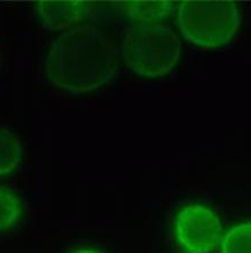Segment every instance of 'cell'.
I'll return each instance as SVG.
<instances>
[{
  "instance_id": "6da1fadb",
  "label": "cell",
  "mask_w": 251,
  "mask_h": 253,
  "mask_svg": "<svg viewBox=\"0 0 251 253\" xmlns=\"http://www.w3.org/2000/svg\"><path fill=\"white\" fill-rule=\"evenodd\" d=\"M119 50L114 36L96 24H81L60 35L45 61L53 85L68 92H90L114 78Z\"/></svg>"
},
{
  "instance_id": "7a4b0ae2",
  "label": "cell",
  "mask_w": 251,
  "mask_h": 253,
  "mask_svg": "<svg viewBox=\"0 0 251 253\" xmlns=\"http://www.w3.org/2000/svg\"><path fill=\"white\" fill-rule=\"evenodd\" d=\"M180 54L179 36L163 24H136L123 39V60L138 77H164L177 66Z\"/></svg>"
},
{
  "instance_id": "3957f363",
  "label": "cell",
  "mask_w": 251,
  "mask_h": 253,
  "mask_svg": "<svg viewBox=\"0 0 251 253\" xmlns=\"http://www.w3.org/2000/svg\"><path fill=\"white\" fill-rule=\"evenodd\" d=\"M177 19L185 38L200 48L227 45L241 22L234 1H183L177 8Z\"/></svg>"
},
{
  "instance_id": "277c9868",
  "label": "cell",
  "mask_w": 251,
  "mask_h": 253,
  "mask_svg": "<svg viewBox=\"0 0 251 253\" xmlns=\"http://www.w3.org/2000/svg\"><path fill=\"white\" fill-rule=\"evenodd\" d=\"M176 231L178 240L191 253H210L219 243L223 227L212 210L192 204L178 214Z\"/></svg>"
},
{
  "instance_id": "5b68a950",
  "label": "cell",
  "mask_w": 251,
  "mask_h": 253,
  "mask_svg": "<svg viewBox=\"0 0 251 253\" xmlns=\"http://www.w3.org/2000/svg\"><path fill=\"white\" fill-rule=\"evenodd\" d=\"M38 13L46 30L57 31L77 27L90 17L94 8L87 1H39Z\"/></svg>"
},
{
  "instance_id": "8992f818",
  "label": "cell",
  "mask_w": 251,
  "mask_h": 253,
  "mask_svg": "<svg viewBox=\"0 0 251 253\" xmlns=\"http://www.w3.org/2000/svg\"><path fill=\"white\" fill-rule=\"evenodd\" d=\"M112 7L121 17L138 24L156 23L169 17L174 8L172 1H122Z\"/></svg>"
},
{
  "instance_id": "52a82bcc",
  "label": "cell",
  "mask_w": 251,
  "mask_h": 253,
  "mask_svg": "<svg viewBox=\"0 0 251 253\" xmlns=\"http://www.w3.org/2000/svg\"><path fill=\"white\" fill-rule=\"evenodd\" d=\"M23 157L22 140L9 128L0 127V175L14 171Z\"/></svg>"
},
{
  "instance_id": "ba28073f",
  "label": "cell",
  "mask_w": 251,
  "mask_h": 253,
  "mask_svg": "<svg viewBox=\"0 0 251 253\" xmlns=\"http://www.w3.org/2000/svg\"><path fill=\"white\" fill-rule=\"evenodd\" d=\"M223 253H251V221L233 227L221 243Z\"/></svg>"
},
{
  "instance_id": "9c48e42d",
  "label": "cell",
  "mask_w": 251,
  "mask_h": 253,
  "mask_svg": "<svg viewBox=\"0 0 251 253\" xmlns=\"http://www.w3.org/2000/svg\"><path fill=\"white\" fill-rule=\"evenodd\" d=\"M22 204L9 190L0 188V230L8 229L20 219Z\"/></svg>"
},
{
  "instance_id": "30bf717a",
  "label": "cell",
  "mask_w": 251,
  "mask_h": 253,
  "mask_svg": "<svg viewBox=\"0 0 251 253\" xmlns=\"http://www.w3.org/2000/svg\"><path fill=\"white\" fill-rule=\"evenodd\" d=\"M76 253H98V252L93 251V250H81V251H78V252H76Z\"/></svg>"
},
{
  "instance_id": "8fae6325",
  "label": "cell",
  "mask_w": 251,
  "mask_h": 253,
  "mask_svg": "<svg viewBox=\"0 0 251 253\" xmlns=\"http://www.w3.org/2000/svg\"><path fill=\"white\" fill-rule=\"evenodd\" d=\"M1 61H2V57H1V52H0V67H1Z\"/></svg>"
}]
</instances>
